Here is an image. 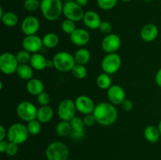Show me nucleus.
Wrapping results in <instances>:
<instances>
[{"instance_id": "f3484780", "label": "nucleus", "mask_w": 161, "mask_h": 160, "mask_svg": "<svg viewBox=\"0 0 161 160\" xmlns=\"http://www.w3.org/2000/svg\"><path fill=\"white\" fill-rule=\"evenodd\" d=\"M72 125V133L71 136L72 139L78 140L83 138L85 135V124L82 118L75 115L72 120L70 121Z\"/></svg>"}, {"instance_id": "5701e85b", "label": "nucleus", "mask_w": 161, "mask_h": 160, "mask_svg": "<svg viewBox=\"0 0 161 160\" xmlns=\"http://www.w3.org/2000/svg\"><path fill=\"white\" fill-rule=\"evenodd\" d=\"M144 136L149 143H157L160 140V133L158 127L155 125H148L144 130Z\"/></svg>"}, {"instance_id": "58836bf2", "label": "nucleus", "mask_w": 161, "mask_h": 160, "mask_svg": "<svg viewBox=\"0 0 161 160\" xmlns=\"http://www.w3.org/2000/svg\"><path fill=\"white\" fill-rule=\"evenodd\" d=\"M83 122H84L85 125L88 127L93 126L95 123H97V120H96L95 117H94V114H89L84 115V117L83 118Z\"/></svg>"}, {"instance_id": "c9c22d12", "label": "nucleus", "mask_w": 161, "mask_h": 160, "mask_svg": "<svg viewBox=\"0 0 161 160\" xmlns=\"http://www.w3.org/2000/svg\"><path fill=\"white\" fill-rule=\"evenodd\" d=\"M50 96L48 93L43 91L40 94L37 96V102L40 106H45V105H49L50 103Z\"/></svg>"}, {"instance_id": "72a5a7b5", "label": "nucleus", "mask_w": 161, "mask_h": 160, "mask_svg": "<svg viewBox=\"0 0 161 160\" xmlns=\"http://www.w3.org/2000/svg\"><path fill=\"white\" fill-rule=\"evenodd\" d=\"M40 0H25L23 6L28 12H35L38 9H40Z\"/></svg>"}, {"instance_id": "37998d69", "label": "nucleus", "mask_w": 161, "mask_h": 160, "mask_svg": "<svg viewBox=\"0 0 161 160\" xmlns=\"http://www.w3.org/2000/svg\"><path fill=\"white\" fill-rule=\"evenodd\" d=\"M8 142H6V141H0V152L2 153H6V147H7Z\"/></svg>"}, {"instance_id": "39448f33", "label": "nucleus", "mask_w": 161, "mask_h": 160, "mask_svg": "<svg viewBox=\"0 0 161 160\" xmlns=\"http://www.w3.org/2000/svg\"><path fill=\"white\" fill-rule=\"evenodd\" d=\"M29 135L26 125L21 122H15L7 130L6 137L9 142L21 144L28 140Z\"/></svg>"}, {"instance_id": "2f4dec72", "label": "nucleus", "mask_w": 161, "mask_h": 160, "mask_svg": "<svg viewBox=\"0 0 161 160\" xmlns=\"http://www.w3.org/2000/svg\"><path fill=\"white\" fill-rule=\"evenodd\" d=\"M61 30L64 31L65 34H68L70 35L75 29H76V24L75 22L72 21V20H69V19H65L62 21L61 25Z\"/></svg>"}, {"instance_id": "2eb2a0df", "label": "nucleus", "mask_w": 161, "mask_h": 160, "mask_svg": "<svg viewBox=\"0 0 161 160\" xmlns=\"http://www.w3.org/2000/svg\"><path fill=\"white\" fill-rule=\"evenodd\" d=\"M21 31L25 35H36L40 28L39 19L35 16H28L22 20L20 24Z\"/></svg>"}, {"instance_id": "473e14b6", "label": "nucleus", "mask_w": 161, "mask_h": 160, "mask_svg": "<svg viewBox=\"0 0 161 160\" xmlns=\"http://www.w3.org/2000/svg\"><path fill=\"white\" fill-rule=\"evenodd\" d=\"M16 58L18 61L19 64H26L30 62L31 54L28 51L25 50H20L16 53Z\"/></svg>"}, {"instance_id": "412c9836", "label": "nucleus", "mask_w": 161, "mask_h": 160, "mask_svg": "<svg viewBox=\"0 0 161 160\" xmlns=\"http://www.w3.org/2000/svg\"><path fill=\"white\" fill-rule=\"evenodd\" d=\"M26 89L28 93L37 97L44 91V84L39 78H32L27 83Z\"/></svg>"}, {"instance_id": "a211bd4d", "label": "nucleus", "mask_w": 161, "mask_h": 160, "mask_svg": "<svg viewBox=\"0 0 161 160\" xmlns=\"http://www.w3.org/2000/svg\"><path fill=\"white\" fill-rule=\"evenodd\" d=\"M83 21L85 26L91 30L98 29L102 23L99 14L94 10H88L85 12Z\"/></svg>"}, {"instance_id": "de8ad7c7", "label": "nucleus", "mask_w": 161, "mask_h": 160, "mask_svg": "<svg viewBox=\"0 0 161 160\" xmlns=\"http://www.w3.org/2000/svg\"><path fill=\"white\" fill-rule=\"evenodd\" d=\"M158 130L159 131H160V136H161V120L159 122V124H158Z\"/></svg>"}, {"instance_id": "f8f14e48", "label": "nucleus", "mask_w": 161, "mask_h": 160, "mask_svg": "<svg viewBox=\"0 0 161 160\" xmlns=\"http://www.w3.org/2000/svg\"><path fill=\"white\" fill-rule=\"evenodd\" d=\"M75 101L76 111L84 115L92 114L95 108V104L92 99L86 95H80L75 98Z\"/></svg>"}, {"instance_id": "9d476101", "label": "nucleus", "mask_w": 161, "mask_h": 160, "mask_svg": "<svg viewBox=\"0 0 161 160\" xmlns=\"http://www.w3.org/2000/svg\"><path fill=\"white\" fill-rule=\"evenodd\" d=\"M75 101L72 99H64L60 102L58 107V115L61 120L70 122L75 116Z\"/></svg>"}, {"instance_id": "6ab92c4d", "label": "nucleus", "mask_w": 161, "mask_h": 160, "mask_svg": "<svg viewBox=\"0 0 161 160\" xmlns=\"http://www.w3.org/2000/svg\"><path fill=\"white\" fill-rule=\"evenodd\" d=\"M140 35L143 41L150 42L157 38L159 35V29L154 24H147L142 27Z\"/></svg>"}, {"instance_id": "20e7f679", "label": "nucleus", "mask_w": 161, "mask_h": 160, "mask_svg": "<svg viewBox=\"0 0 161 160\" xmlns=\"http://www.w3.org/2000/svg\"><path fill=\"white\" fill-rule=\"evenodd\" d=\"M52 60L54 64V68L61 72H71L76 64L74 55L66 51L58 52Z\"/></svg>"}, {"instance_id": "4c0bfd02", "label": "nucleus", "mask_w": 161, "mask_h": 160, "mask_svg": "<svg viewBox=\"0 0 161 160\" xmlns=\"http://www.w3.org/2000/svg\"><path fill=\"white\" fill-rule=\"evenodd\" d=\"M98 29L100 30L101 32L104 33V34H110L112 30H113V25H112V24L109 21L105 20V21H102Z\"/></svg>"}, {"instance_id": "a878e982", "label": "nucleus", "mask_w": 161, "mask_h": 160, "mask_svg": "<svg viewBox=\"0 0 161 160\" xmlns=\"http://www.w3.org/2000/svg\"><path fill=\"white\" fill-rule=\"evenodd\" d=\"M43 46L47 49H53L59 44L60 39L58 35L54 32H48L42 38Z\"/></svg>"}, {"instance_id": "8fccbe9b", "label": "nucleus", "mask_w": 161, "mask_h": 160, "mask_svg": "<svg viewBox=\"0 0 161 160\" xmlns=\"http://www.w3.org/2000/svg\"><path fill=\"white\" fill-rule=\"evenodd\" d=\"M143 1L146 2V3H151V2H153V0H143Z\"/></svg>"}, {"instance_id": "1a4fd4ad", "label": "nucleus", "mask_w": 161, "mask_h": 160, "mask_svg": "<svg viewBox=\"0 0 161 160\" xmlns=\"http://www.w3.org/2000/svg\"><path fill=\"white\" fill-rule=\"evenodd\" d=\"M19 66V63L16 58V55L5 52L0 56V70L3 74L7 75L16 73Z\"/></svg>"}, {"instance_id": "0eeeda50", "label": "nucleus", "mask_w": 161, "mask_h": 160, "mask_svg": "<svg viewBox=\"0 0 161 160\" xmlns=\"http://www.w3.org/2000/svg\"><path fill=\"white\" fill-rule=\"evenodd\" d=\"M84 14L85 12L83 7L79 6L74 0H69L64 4L63 15L65 19H69L76 23L83 20Z\"/></svg>"}, {"instance_id": "cd10ccee", "label": "nucleus", "mask_w": 161, "mask_h": 160, "mask_svg": "<svg viewBox=\"0 0 161 160\" xmlns=\"http://www.w3.org/2000/svg\"><path fill=\"white\" fill-rule=\"evenodd\" d=\"M1 20L3 24L9 28H14L18 24L19 18L17 14L11 11L5 12L3 17H1Z\"/></svg>"}, {"instance_id": "aec40b11", "label": "nucleus", "mask_w": 161, "mask_h": 160, "mask_svg": "<svg viewBox=\"0 0 161 160\" xmlns=\"http://www.w3.org/2000/svg\"><path fill=\"white\" fill-rule=\"evenodd\" d=\"M53 115V109L50 105L40 106L38 108L36 119H38L41 123H47L52 120Z\"/></svg>"}, {"instance_id": "7ed1b4c3", "label": "nucleus", "mask_w": 161, "mask_h": 160, "mask_svg": "<svg viewBox=\"0 0 161 160\" xmlns=\"http://www.w3.org/2000/svg\"><path fill=\"white\" fill-rule=\"evenodd\" d=\"M47 160H68L69 150L68 146L61 141H53L46 149Z\"/></svg>"}, {"instance_id": "f257e3e1", "label": "nucleus", "mask_w": 161, "mask_h": 160, "mask_svg": "<svg viewBox=\"0 0 161 160\" xmlns=\"http://www.w3.org/2000/svg\"><path fill=\"white\" fill-rule=\"evenodd\" d=\"M93 114L97 123L103 126L112 125L118 118V111L115 105L108 102H100L96 104Z\"/></svg>"}, {"instance_id": "c85d7f7f", "label": "nucleus", "mask_w": 161, "mask_h": 160, "mask_svg": "<svg viewBox=\"0 0 161 160\" xmlns=\"http://www.w3.org/2000/svg\"><path fill=\"white\" fill-rule=\"evenodd\" d=\"M96 83H97V86L101 89H108L110 86H112V78L110 77V75L108 74L102 72V73L99 74L96 79Z\"/></svg>"}, {"instance_id": "7c9ffc66", "label": "nucleus", "mask_w": 161, "mask_h": 160, "mask_svg": "<svg viewBox=\"0 0 161 160\" xmlns=\"http://www.w3.org/2000/svg\"><path fill=\"white\" fill-rule=\"evenodd\" d=\"M26 125L30 135L36 136L39 134L42 130V123L38 119H34L27 122Z\"/></svg>"}, {"instance_id": "b1692460", "label": "nucleus", "mask_w": 161, "mask_h": 160, "mask_svg": "<svg viewBox=\"0 0 161 160\" xmlns=\"http://www.w3.org/2000/svg\"><path fill=\"white\" fill-rule=\"evenodd\" d=\"M33 70L30 64H19L16 74L22 80L29 81L33 77Z\"/></svg>"}, {"instance_id": "c756f323", "label": "nucleus", "mask_w": 161, "mask_h": 160, "mask_svg": "<svg viewBox=\"0 0 161 160\" xmlns=\"http://www.w3.org/2000/svg\"><path fill=\"white\" fill-rule=\"evenodd\" d=\"M71 73L74 78H77V79H83V78H86V76L87 75V69L85 65L75 64V65L71 71Z\"/></svg>"}, {"instance_id": "f704fd0d", "label": "nucleus", "mask_w": 161, "mask_h": 160, "mask_svg": "<svg viewBox=\"0 0 161 160\" xmlns=\"http://www.w3.org/2000/svg\"><path fill=\"white\" fill-rule=\"evenodd\" d=\"M118 0H97V6L102 10H110L116 6Z\"/></svg>"}, {"instance_id": "393cba45", "label": "nucleus", "mask_w": 161, "mask_h": 160, "mask_svg": "<svg viewBox=\"0 0 161 160\" xmlns=\"http://www.w3.org/2000/svg\"><path fill=\"white\" fill-rule=\"evenodd\" d=\"M74 57H75L76 64L85 65L91 61V52L86 48H80L77 50L74 53Z\"/></svg>"}, {"instance_id": "4be33fe9", "label": "nucleus", "mask_w": 161, "mask_h": 160, "mask_svg": "<svg viewBox=\"0 0 161 160\" xmlns=\"http://www.w3.org/2000/svg\"><path fill=\"white\" fill-rule=\"evenodd\" d=\"M47 59L42 54L39 53L31 54L29 64L34 70L42 71L47 68Z\"/></svg>"}, {"instance_id": "6e6552de", "label": "nucleus", "mask_w": 161, "mask_h": 160, "mask_svg": "<svg viewBox=\"0 0 161 160\" xmlns=\"http://www.w3.org/2000/svg\"><path fill=\"white\" fill-rule=\"evenodd\" d=\"M38 108L36 105L30 101H21L17 104L16 112L17 116L21 120L28 122L31 120L36 119Z\"/></svg>"}, {"instance_id": "9b49d317", "label": "nucleus", "mask_w": 161, "mask_h": 160, "mask_svg": "<svg viewBox=\"0 0 161 160\" xmlns=\"http://www.w3.org/2000/svg\"><path fill=\"white\" fill-rule=\"evenodd\" d=\"M121 46V39L118 35L110 33L106 35L102 41V47L106 53H114Z\"/></svg>"}, {"instance_id": "4468645a", "label": "nucleus", "mask_w": 161, "mask_h": 160, "mask_svg": "<svg viewBox=\"0 0 161 160\" xmlns=\"http://www.w3.org/2000/svg\"><path fill=\"white\" fill-rule=\"evenodd\" d=\"M107 97L113 105L122 104L126 99V93L124 88L119 85L113 84L107 89Z\"/></svg>"}, {"instance_id": "a18cd8bd", "label": "nucleus", "mask_w": 161, "mask_h": 160, "mask_svg": "<svg viewBox=\"0 0 161 160\" xmlns=\"http://www.w3.org/2000/svg\"><path fill=\"white\" fill-rule=\"evenodd\" d=\"M52 67H54V64H53V60H47V68H52Z\"/></svg>"}, {"instance_id": "ddd939ff", "label": "nucleus", "mask_w": 161, "mask_h": 160, "mask_svg": "<svg viewBox=\"0 0 161 160\" xmlns=\"http://www.w3.org/2000/svg\"><path fill=\"white\" fill-rule=\"evenodd\" d=\"M43 46L42 39L36 35H26L22 41V47L23 50H27L31 54L39 53Z\"/></svg>"}, {"instance_id": "3c124183", "label": "nucleus", "mask_w": 161, "mask_h": 160, "mask_svg": "<svg viewBox=\"0 0 161 160\" xmlns=\"http://www.w3.org/2000/svg\"><path fill=\"white\" fill-rule=\"evenodd\" d=\"M68 160H73V159H68Z\"/></svg>"}, {"instance_id": "ea45409f", "label": "nucleus", "mask_w": 161, "mask_h": 160, "mask_svg": "<svg viewBox=\"0 0 161 160\" xmlns=\"http://www.w3.org/2000/svg\"><path fill=\"white\" fill-rule=\"evenodd\" d=\"M123 109L126 111H130L134 108V104L133 102L130 100H128V99H125L124 100V102L121 104Z\"/></svg>"}, {"instance_id": "79ce46f5", "label": "nucleus", "mask_w": 161, "mask_h": 160, "mask_svg": "<svg viewBox=\"0 0 161 160\" xmlns=\"http://www.w3.org/2000/svg\"><path fill=\"white\" fill-rule=\"evenodd\" d=\"M155 81L157 86H158L160 88H161V67L158 71H157V73H156Z\"/></svg>"}, {"instance_id": "a19ab883", "label": "nucleus", "mask_w": 161, "mask_h": 160, "mask_svg": "<svg viewBox=\"0 0 161 160\" xmlns=\"http://www.w3.org/2000/svg\"><path fill=\"white\" fill-rule=\"evenodd\" d=\"M7 136V130L3 125H0V141H4Z\"/></svg>"}, {"instance_id": "c03bdc74", "label": "nucleus", "mask_w": 161, "mask_h": 160, "mask_svg": "<svg viewBox=\"0 0 161 160\" xmlns=\"http://www.w3.org/2000/svg\"><path fill=\"white\" fill-rule=\"evenodd\" d=\"M79 6H82V7H84L87 5L88 0H74Z\"/></svg>"}, {"instance_id": "423d86ee", "label": "nucleus", "mask_w": 161, "mask_h": 160, "mask_svg": "<svg viewBox=\"0 0 161 160\" xmlns=\"http://www.w3.org/2000/svg\"><path fill=\"white\" fill-rule=\"evenodd\" d=\"M122 59L118 53H107L101 62V67L105 73L113 75L119 70Z\"/></svg>"}, {"instance_id": "603ef678", "label": "nucleus", "mask_w": 161, "mask_h": 160, "mask_svg": "<svg viewBox=\"0 0 161 160\" xmlns=\"http://www.w3.org/2000/svg\"><path fill=\"white\" fill-rule=\"evenodd\" d=\"M40 1H42V0H40Z\"/></svg>"}, {"instance_id": "09e8293b", "label": "nucleus", "mask_w": 161, "mask_h": 160, "mask_svg": "<svg viewBox=\"0 0 161 160\" xmlns=\"http://www.w3.org/2000/svg\"><path fill=\"white\" fill-rule=\"evenodd\" d=\"M120 1L124 2V3H128V2H130L131 0H120Z\"/></svg>"}, {"instance_id": "49530a36", "label": "nucleus", "mask_w": 161, "mask_h": 160, "mask_svg": "<svg viewBox=\"0 0 161 160\" xmlns=\"http://www.w3.org/2000/svg\"><path fill=\"white\" fill-rule=\"evenodd\" d=\"M4 13H5L3 12V7H2V6H1V7H0V18H1V17H3V14H4Z\"/></svg>"}, {"instance_id": "f03ea898", "label": "nucleus", "mask_w": 161, "mask_h": 160, "mask_svg": "<svg viewBox=\"0 0 161 160\" xmlns=\"http://www.w3.org/2000/svg\"><path fill=\"white\" fill-rule=\"evenodd\" d=\"M63 4L61 0H42L40 10L46 20L54 21L63 14Z\"/></svg>"}, {"instance_id": "bb28decb", "label": "nucleus", "mask_w": 161, "mask_h": 160, "mask_svg": "<svg viewBox=\"0 0 161 160\" xmlns=\"http://www.w3.org/2000/svg\"><path fill=\"white\" fill-rule=\"evenodd\" d=\"M56 133L61 137L71 135L72 133V125L69 121L61 120L56 125Z\"/></svg>"}, {"instance_id": "e433bc0d", "label": "nucleus", "mask_w": 161, "mask_h": 160, "mask_svg": "<svg viewBox=\"0 0 161 160\" xmlns=\"http://www.w3.org/2000/svg\"><path fill=\"white\" fill-rule=\"evenodd\" d=\"M18 145L19 144H15V143L13 142H8L7 147H6V154L9 156H14L15 155H17V153L18 152Z\"/></svg>"}, {"instance_id": "dca6fc26", "label": "nucleus", "mask_w": 161, "mask_h": 160, "mask_svg": "<svg viewBox=\"0 0 161 160\" xmlns=\"http://www.w3.org/2000/svg\"><path fill=\"white\" fill-rule=\"evenodd\" d=\"M91 39L90 33L83 28H76L70 35V40L72 44L77 46L83 47L87 45Z\"/></svg>"}]
</instances>
